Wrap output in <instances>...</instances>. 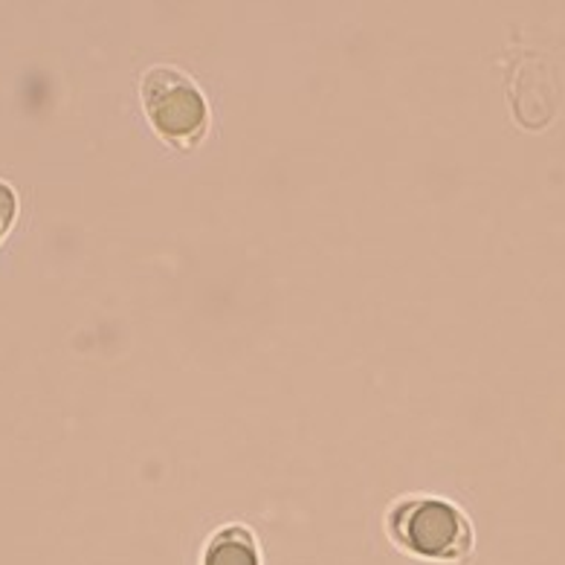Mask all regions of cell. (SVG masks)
Masks as SVG:
<instances>
[{"instance_id":"3","label":"cell","mask_w":565,"mask_h":565,"mask_svg":"<svg viewBox=\"0 0 565 565\" xmlns=\"http://www.w3.org/2000/svg\"><path fill=\"white\" fill-rule=\"evenodd\" d=\"M203 565H262L256 534L247 525H226L210 536Z\"/></svg>"},{"instance_id":"4","label":"cell","mask_w":565,"mask_h":565,"mask_svg":"<svg viewBox=\"0 0 565 565\" xmlns=\"http://www.w3.org/2000/svg\"><path fill=\"white\" fill-rule=\"evenodd\" d=\"M18 217V198L15 189L9 183H0V241L7 238V233L15 226Z\"/></svg>"},{"instance_id":"2","label":"cell","mask_w":565,"mask_h":565,"mask_svg":"<svg viewBox=\"0 0 565 565\" xmlns=\"http://www.w3.org/2000/svg\"><path fill=\"white\" fill-rule=\"evenodd\" d=\"M142 108L160 137L174 148H194L210 131V105L201 87L178 67H154L142 78Z\"/></svg>"},{"instance_id":"1","label":"cell","mask_w":565,"mask_h":565,"mask_svg":"<svg viewBox=\"0 0 565 565\" xmlns=\"http://www.w3.org/2000/svg\"><path fill=\"white\" fill-rule=\"evenodd\" d=\"M388 534L412 557L458 563L472 551L470 519L438 495H412L388 511Z\"/></svg>"}]
</instances>
